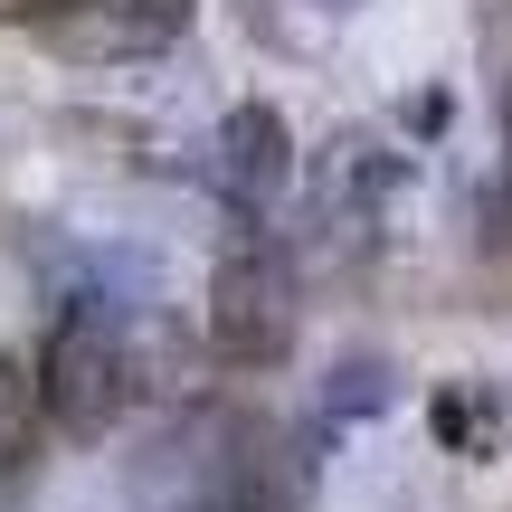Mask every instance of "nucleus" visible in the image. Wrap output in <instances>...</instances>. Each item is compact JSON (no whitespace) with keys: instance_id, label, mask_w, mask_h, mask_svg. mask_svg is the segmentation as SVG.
Returning <instances> with one entry per match:
<instances>
[{"instance_id":"f257e3e1","label":"nucleus","mask_w":512,"mask_h":512,"mask_svg":"<svg viewBox=\"0 0 512 512\" xmlns=\"http://www.w3.org/2000/svg\"><path fill=\"white\" fill-rule=\"evenodd\" d=\"M209 351L228 370H275L294 351V256L266 238V219H238L209 275Z\"/></svg>"},{"instance_id":"f03ea898","label":"nucleus","mask_w":512,"mask_h":512,"mask_svg":"<svg viewBox=\"0 0 512 512\" xmlns=\"http://www.w3.org/2000/svg\"><path fill=\"white\" fill-rule=\"evenodd\" d=\"M29 389H38V418H48V427H67V437H105L114 408L133 399L114 323H105V313H67V323L48 332V351H38Z\"/></svg>"},{"instance_id":"7ed1b4c3","label":"nucleus","mask_w":512,"mask_h":512,"mask_svg":"<svg viewBox=\"0 0 512 512\" xmlns=\"http://www.w3.org/2000/svg\"><path fill=\"white\" fill-rule=\"evenodd\" d=\"M389 190H399V162H389V143H370V133H342V143L313 152V219H323L342 247L380 228Z\"/></svg>"},{"instance_id":"20e7f679","label":"nucleus","mask_w":512,"mask_h":512,"mask_svg":"<svg viewBox=\"0 0 512 512\" xmlns=\"http://www.w3.org/2000/svg\"><path fill=\"white\" fill-rule=\"evenodd\" d=\"M285 181H294V133H285V114H275V105H238L219 124V190H228V209L256 219Z\"/></svg>"},{"instance_id":"39448f33","label":"nucleus","mask_w":512,"mask_h":512,"mask_svg":"<svg viewBox=\"0 0 512 512\" xmlns=\"http://www.w3.org/2000/svg\"><path fill=\"white\" fill-rule=\"evenodd\" d=\"M181 29H190V0H76L48 38L67 57H152Z\"/></svg>"},{"instance_id":"423d86ee","label":"nucleus","mask_w":512,"mask_h":512,"mask_svg":"<svg viewBox=\"0 0 512 512\" xmlns=\"http://www.w3.org/2000/svg\"><path fill=\"white\" fill-rule=\"evenodd\" d=\"M503 133H512V95H503Z\"/></svg>"},{"instance_id":"0eeeda50","label":"nucleus","mask_w":512,"mask_h":512,"mask_svg":"<svg viewBox=\"0 0 512 512\" xmlns=\"http://www.w3.org/2000/svg\"><path fill=\"white\" fill-rule=\"evenodd\" d=\"M323 10H351V0H323Z\"/></svg>"}]
</instances>
